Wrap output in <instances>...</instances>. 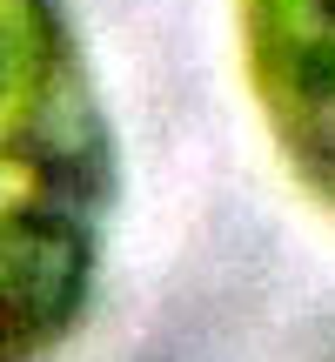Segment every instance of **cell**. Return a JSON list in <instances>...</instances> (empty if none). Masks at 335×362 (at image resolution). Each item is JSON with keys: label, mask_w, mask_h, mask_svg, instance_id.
I'll return each mask as SVG.
<instances>
[{"label": "cell", "mask_w": 335, "mask_h": 362, "mask_svg": "<svg viewBox=\"0 0 335 362\" xmlns=\"http://www.w3.org/2000/svg\"><path fill=\"white\" fill-rule=\"evenodd\" d=\"M114 215V141L61 0H0V362L81 329Z\"/></svg>", "instance_id": "1"}, {"label": "cell", "mask_w": 335, "mask_h": 362, "mask_svg": "<svg viewBox=\"0 0 335 362\" xmlns=\"http://www.w3.org/2000/svg\"><path fill=\"white\" fill-rule=\"evenodd\" d=\"M242 47L269 134L335 208V0H242Z\"/></svg>", "instance_id": "2"}]
</instances>
